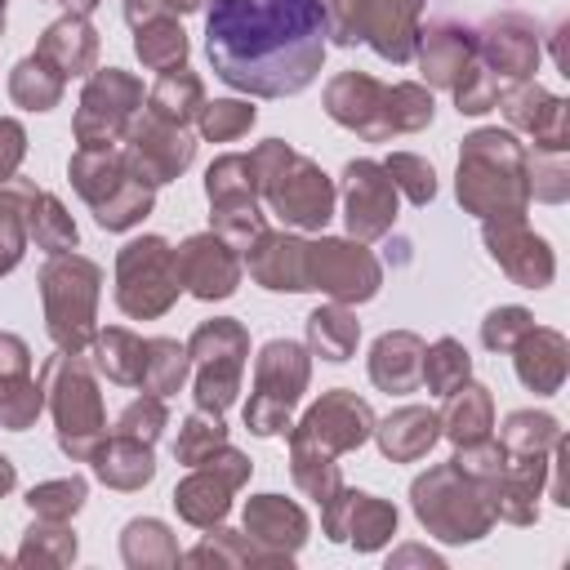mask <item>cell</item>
<instances>
[{"instance_id":"cell-1","label":"cell","mask_w":570,"mask_h":570,"mask_svg":"<svg viewBox=\"0 0 570 570\" xmlns=\"http://www.w3.org/2000/svg\"><path fill=\"white\" fill-rule=\"evenodd\" d=\"M325 36V0H214L205 13L214 76L254 98L307 89L321 71Z\"/></svg>"},{"instance_id":"cell-2","label":"cell","mask_w":570,"mask_h":570,"mask_svg":"<svg viewBox=\"0 0 570 570\" xmlns=\"http://www.w3.org/2000/svg\"><path fill=\"white\" fill-rule=\"evenodd\" d=\"M249 165L276 218L294 227H325V218L334 214V187L312 160L294 156L285 142H263Z\"/></svg>"},{"instance_id":"cell-3","label":"cell","mask_w":570,"mask_h":570,"mask_svg":"<svg viewBox=\"0 0 570 570\" xmlns=\"http://www.w3.org/2000/svg\"><path fill=\"white\" fill-rule=\"evenodd\" d=\"M45 312H49V334L67 356H80L89 334H94V298H98V267L89 258H67L58 254L45 272Z\"/></svg>"},{"instance_id":"cell-4","label":"cell","mask_w":570,"mask_h":570,"mask_svg":"<svg viewBox=\"0 0 570 570\" xmlns=\"http://www.w3.org/2000/svg\"><path fill=\"white\" fill-rule=\"evenodd\" d=\"M521 151L508 134H472L459 160V200L472 205L476 214L494 209H517L521 205V183H517Z\"/></svg>"},{"instance_id":"cell-5","label":"cell","mask_w":570,"mask_h":570,"mask_svg":"<svg viewBox=\"0 0 570 570\" xmlns=\"http://www.w3.org/2000/svg\"><path fill=\"white\" fill-rule=\"evenodd\" d=\"M120 285H116V298L129 316H156L165 312L178 289H183V276H178V254L160 240V236H142V240H129L120 249Z\"/></svg>"},{"instance_id":"cell-6","label":"cell","mask_w":570,"mask_h":570,"mask_svg":"<svg viewBox=\"0 0 570 570\" xmlns=\"http://www.w3.org/2000/svg\"><path fill=\"white\" fill-rule=\"evenodd\" d=\"M307 383V356L298 343H267L263 356H258V392L249 396L245 405V423L258 432V436H272L289 423V405L298 401Z\"/></svg>"},{"instance_id":"cell-7","label":"cell","mask_w":570,"mask_h":570,"mask_svg":"<svg viewBox=\"0 0 570 570\" xmlns=\"http://www.w3.org/2000/svg\"><path fill=\"white\" fill-rule=\"evenodd\" d=\"M187 352L200 361V379H196V401L200 410H223L236 396L240 383V361H245V330L232 321H209L191 334Z\"/></svg>"},{"instance_id":"cell-8","label":"cell","mask_w":570,"mask_h":570,"mask_svg":"<svg viewBox=\"0 0 570 570\" xmlns=\"http://www.w3.org/2000/svg\"><path fill=\"white\" fill-rule=\"evenodd\" d=\"M53 414H58V436H62V450L85 459L94 454L98 445V432H102V405H98V392L85 374V365L76 356L67 361H53Z\"/></svg>"},{"instance_id":"cell-9","label":"cell","mask_w":570,"mask_h":570,"mask_svg":"<svg viewBox=\"0 0 570 570\" xmlns=\"http://www.w3.org/2000/svg\"><path fill=\"white\" fill-rule=\"evenodd\" d=\"M142 89L138 80H129L125 71L107 67L89 80L85 98H80V116H76V138L85 151H102L120 138V129L129 125V111L138 107Z\"/></svg>"},{"instance_id":"cell-10","label":"cell","mask_w":570,"mask_h":570,"mask_svg":"<svg viewBox=\"0 0 570 570\" xmlns=\"http://www.w3.org/2000/svg\"><path fill=\"white\" fill-rule=\"evenodd\" d=\"M325 289L338 303L347 298H370L379 289V267L361 245L347 240H321L307 245V289Z\"/></svg>"},{"instance_id":"cell-11","label":"cell","mask_w":570,"mask_h":570,"mask_svg":"<svg viewBox=\"0 0 570 570\" xmlns=\"http://www.w3.org/2000/svg\"><path fill=\"white\" fill-rule=\"evenodd\" d=\"M374 419H370V405L356 401L352 392H330L321 405L307 410L294 445L298 450H316V454H330V450H352L370 436Z\"/></svg>"},{"instance_id":"cell-12","label":"cell","mask_w":570,"mask_h":570,"mask_svg":"<svg viewBox=\"0 0 570 570\" xmlns=\"http://www.w3.org/2000/svg\"><path fill=\"white\" fill-rule=\"evenodd\" d=\"M129 169L142 178V183H169L174 174L187 169L191 160V138L183 134V125H169V120H156L151 111L129 129Z\"/></svg>"},{"instance_id":"cell-13","label":"cell","mask_w":570,"mask_h":570,"mask_svg":"<svg viewBox=\"0 0 570 570\" xmlns=\"http://www.w3.org/2000/svg\"><path fill=\"white\" fill-rule=\"evenodd\" d=\"M396 214V187L387 178V169H379L374 160H352L347 165V227L352 236H379L387 232Z\"/></svg>"},{"instance_id":"cell-14","label":"cell","mask_w":570,"mask_h":570,"mask_svg":"<svg viewBox=\"0 0 570 570\" xmlns=\"http://www.w3.org/2000/svg\"><path fill=\"white\" fill-rule=\"evenodd\" d=\"M178 276L200 298H227L240 281V263H236L232 245L218 232L214 236H191L178 249Z\"/></svg>"},{"instance_id":"cell-15","label":"cell","mask_w":570,"mask_h":570,"mask_svg":"<svg viewBox=\"0 0 570 570\" xmlns=\"http://www.w3.org/2000/svg\"><path fill=\"white\" fill-rule=\"evenodd\" d=\"M325 102H330V116H334V120L361 129L365 138L392 134V120H387V89L374 85L370 76H356V71L338 76V80L330 85Z\"/></svg>"},{"instance_id":"cell-16","label":"cell","mask_w":570,"mask_h":570,"mask_svg":"<svg viewBox=\"0 0 570 570\" xmlns=\"http://www.w3.org/2000/svg\"><path fill=\"white\" fill-rule=\"evenodd\" d=\"M249 272L267 289H307V245L294 236H258L249 245Z\"/></svg>"},{"instance_id":"cell-17","label":"cell","mask_w":570,"mask_h":570,"mask_svg":"<svg viewBox=\"0 0 570 570\" xmlns=\"http://www.w3.org/2000/svg\"><path fill=\"white\" fill-rule=\"evenodd\" d=\"M94 53H98V40H94V31H89V22H85L80 13L53 22V27L45 31L40 49H36V58H40L49 71H58V76H80V71L94 62Z\"/></svg>"},{"instance_id":"cell-18","label":"cell","mask_w":570,"mask_h":570,"mask_svg":"<svg viewBox=\"0 0 570 570\" xmlns=\"http://www.w3.org/2000/svg\"><path fill=\"white\" fill-rule=\"evenodd\" d=\"M205 463H209V459H205ZM196 468H200V463H196ZM240 476H245V459H240V454H236V463H232L223 476H214V463L200 468L196 476H187L183 490H178V508H183V517L196 521V525L218 521V517L227 512V490H232Z\"/></svg>"},{"instance_id":"cell-19","label":"cell","mask_w":570,"mask_h":570,"mask_svg":"<svg viewBox=\"0 0 570 570\" xmlns=\"http://www.w3.org/2000/svg\"><path fill=\"white\" fill-rule=\"evenodd\" d=\"M370 374L387 392H410L419 383V374H423V343L414 334H383L374 343Z\"/></svg>"},{"instance_id":"cell-20","label":"cell","mask_w":570,"mask_h":570,"mask_svg":"<svg viewBox=\"0 0 570 570\" xmlns=\"http://www.w3.org/2000/svg\"><path fill=\"white\" fill-rule=\"evenodd\" d=\"M94 468H98L102 481H111L120 490H134V485H142L151 476V450H147V441L116 436L102 450H94Z\"/></svg>"},{"instance_id":"cell-21","label":"cell","mask_w":570,"mask_h":570,"mask_svg":"<svg viewBox=\"0 0 570 570\" xmlns=\"http://www.w3.org/2000/svg\"><path fill=\"white\" fill-rule=\"evenodd\" d=\"M205 107V94H200V80L191 76V71H183V67H174V71H165L160 80H156V89H151V116L156 120H169V125H187L196 111Z\"/></svg>"},{"instance_id":"cell-22","label":"cell","mask_w":570,"mask_h":570,"mask_svg":"<svg viewBox=\"0 0 570 570\" xmlns=\"http://www.w3.org/2000/svg\"><path fill=\"white\" fill-rule=\"evenodd\" d=\"M36 187L22 178L0 183V272H9L22 258V236H27V205Z\"/></svg>"},{"instance_id":"cell-23","label":"cell","mask_w":570,"mask_h":570,"mask_svg":"<svg viewBox=\"0 0 570 570\" xmlns=\"http://www.w3.org/2000/svg\"><path fill=\"white\" fill-rule=\"evenodd\" d=\"M436 414H428V410H396L383 428H379V441H383V450L392 454V459H414V454H423L432 441H436Z\"/></svg>"},{"instance_id":"cell-24","label":"cell","mask_w":570,"mask_h":570,"mask_svg":"<svg viewBox=\"0 0 570 570\" xmlns=\"http://www.w3.org/2000/svg\"><path fill=\"white\" fill-rule=\"evenodd\" d=\"M356 321L343 312V307H316L312 316H307V338H312V347L325 356V361H347L352 356V347H356Z\"/></svg>"},{"instance_id":"cell-25","label":"cell","mask_w":570,"mask_h":570,"mask_svg":"<svg viewBox=\"0 0 570 570\" xmlns=\"http://www.w3.org/2000/svg\"><path fill=\"white\" fill-rule=\"evenodd\" d=\"M134 49H138V58H142L147 67H156V71H174V67H183V58H187L183 27H174L169 18H151V22H142Z\"/></svg>"},{"instance_id":"cell-26","label":"cell","mask_w":570,"mask_h":570,"mask_svg":"<svg viewBox=\"0 0 570 570\" xmlns=\"http://www.w3.org/2000/svg\"><path fill=\"white\" fill-rule=\"evenodd\" d=\"M142 356L147 343L125 334V330H102L98 334V365L107 370V379L116 383H142Z\"/></svg>"},{"instance_id":"cell-27","label":"cell","mask_w":570,"mask_h":570,"mask_svg":"<svg viewBox=\"0 0 570 570\" xmlns=\"http://www.w3.org/2000/svg\"><path fill=\"white\" fill-rule=\"evenodd\" d=\"M27 232L36 236V245H45V249H71L76 245V223L62 214V205L53 200V196H45V191H36L31 196V205H27Z\"/></svg>"},{"instance_id":"cell-28","label":"cell","mask_w":570,"mask_h":570,"mask_svg":"<svg viewBox=\"0 0 570 570\" xmlns=\"http://www.w3.org/2000/svg\"><path fill=\"white\" fill-rule=\"evenodd\" d=\"M183 374H187V352L169 338H151L147 356H142V387L165 396V392H178Z\"/></svg>"},{"instance_id":"cell-29","label":"cell","mask_w":570,"mask_h":570,"mask_svg":"<svg viewBox=\"0 0 570 570\" xmlns=\"http://www.w3.org/2000/svg\"><path fill=\"white\" fill-rule=\"evenodd\" d=\"M13 98L22 102V107H36V111H45V107H53L58 102V94H62V76L58 71H49L40 58H27V62H18V71H13Z\"/></svg>"},{"instance_id":"cell-30","label":"cell","mask_w":570,"mask_h":570,"mask_svg":"<svg viewBox=\"0 0 570 570\" xmlns=\"http://www.w3.org/2000/svg\"><path fill=\"white\" fill-rule=\"evenodd\" d=\"M245 525H249V534H258V539H276V534H303V512L298 508H289L285 499H276V494H263V499H254L249 508H245Z\"/></svg>"},{"instance_id":"cell-31","label":"cell","mask_w":570,"mask_h":570,"mask_svg":"<svg viewBox=\"0 0 570 570\" xmlns=\"http://www.w3.org/2000/svg\"><path fill=\"white\" fill-rule=\"evenodd\" d=\"M423 379L432 392H459L468 379V352L454 338H441L432 352H423Z\"/></svg>"},{"instance_id":"cell-32","label":"cell","mask_w":570,"mask_h":570,"mask_svg":"<svg viewBox=\"0 0 570 570\" xmlns=\"http://www.w3.org/2000/svg\"><path fill=\"white\" fill-rule=\"evenodd\" d=\"M459 392L463 396H454V405H450V436L463 445H476L490 423V401L481 387H459Z\"/></svg>"},{"instance_id":"cell-33","label":"cell","mask_w":570,"mask_h":570,"mask_svg":"<svg viewBox=\"0 0 570 570\" xmlns=\"http://www.w3.org/2000/svg\"><path fill=\"white\" fill-rule=\"evenodd\" d=\"M347 499V512H352V525H343V534H361L356 543L361 548H374L392 525H396V512L374 503L370 494H343Z\"/></svg>"},{"instance_id":"cell-34","label":"cell","mask_w":570,"mask_h":570,"mask_svg":"<svg viewBox=\"0 0 570 570\" xmlns=\"http://www.w3.org/2000/svg\"><path fill=\"white\" fill-rule=\"evenodd\" d=\"M463 53H468V40L454 36V31H432L428 45H423V67L436 85H454V76L463 71Z\"/></svg>"},{"instance_id":"cell-35","label":"cell","mask_w":570,"mask_h":570,"mask_svg":"<svg viewBox=\"0 0 570 570\" xmlns=\"http://www.w3.org/2000/svg\"><path fill=\"white\" fill-rule=\"evenodd\" d=\"M218 445H223V423H218V414H214V419L191 414L187 428H183V436H178V459L196 468V463H205Z\"/></svg>"},{"instance_id":"cell-36","label":"cell","mask_w":570,"mask_h":570,"mask_svg":"<svg viewBox=\"0 0 570 570\" xmlns=\"http://www.w3.org/2000/svg\"><path fill=\"white\" fill-rule=\"evenodd\" d=\"M387 120L392 129H419L432 120V98L419 85H396L387 89Z\"/></svg>"},{"instance_id":"cell-37","label":"cell","mask_w":570,"mask_h":570,"mask_svg":"<svg viewBox=\"0 0 570 570\" xmlns=\"http://www.w3.org/2000/svg\"><path fill=\"white\" fill-rule=\"evenodd\" d=\"M254 125V107H245V102H205L200 107V129H205V138H214V142H223V138H236L240 129H249Z\"/></svg>"},{"instance_id":"cell-38","label":"cell","mask_w":570,"mask_h":570,"mask_svg":"<svg viewBox=\"0 0 570 570\" xmlns=\"http://www.w3.org/2000/svg\"><path fill=\"white\" fill-rule=\"evenodd\" d=\"M160 423H165V405H160V396L151 392V396H142V401H134L125 414H120V436H134V441H156V432H160Z\"/></svg>"},{"instance_id":"cell-39","label":"cell","mask_w":570,"mask_h":570,"mask_svg":"<svg viewBox=\"0 0 570 570\" xmlns=\"http://www.w3.org/2000/svg\"><path fill=\"white\" fill-rule=\"evenodd\" d=\"M387 178H396V183L410 191V200H414V205L432 200V191H436L432 169H428L419 156H392V160H387Z\"/></svg>"},{"instance_id":"cell-40","label":"cell","mask_w":570,"mask_h":570,"mask_svg":"<svg viewBox=\"0 0 570 570\" xmlns=\"http://www.w3.org/2000/svg\"><path fill=\"white\" fill-rule=\"evenodd\" d=\"M80 499H85V481H53V485H40V490H31V508H40V512H49V517H62V512H76L80 508Z\"/></svg>"},{"instance_id":"cell-41","label":"cell","mask_w":570,"mask_h":570,"mask_svg":"<svg viewBox=\"0 0 570 570\" xmlns=\"http://www.w3.org/2000/svg\"><path fill=\"white\" fill-rule=\"evenodd\" d=\"M512 334H530L525 312L508 307V312H494V316L485 321V343H490V347H512Z\"/></svg>"},{"instance_id":"cell-42","label":"cell","mask_w":570,"mask_h":570,"mask_svg":"<svg viewBox=\"0 0 570 570\" xmlns=\"http://www.w3.org/2000/svg\"><path fill=\"white\" fill-rule=\"evenodd\" d=\"M18 160H22V125L18 120H0V183L13 174Z\"/></svg>"},{"instance_id":"cell-43","label":"cell","mask_w":570,"mask_h":570,"mask_svg":"<svg viewBox=\"0 0 570 570\" xmlns=\"http://www.w3.org/2000/svg\"><path fill=\"white\" fill-rule=\"evenodd\" d=\"M200 0H129L125 4V13H129V22L134 27H142V22H151L156 13H165V9H178V13H187V9H196Z\"/></svg>"},{"instance_id":"cell-44","label":"cell","mask_w":570,"mask_h":570,"mask_svg":"<svg viewBox=\"0 0 570 570\" xmlns=\"http://www.w3.org/2000/svg\"><path fill=\"white\" fill-rule=\"evenodd\" d=\"M9 485H13V463H9L4 454H0V494H4Z\"/></svg>"},{"instance_id":"cell-45","label":"cell","mask_w":570,"mask_h":570,"mask_svg":"<svg viewBox=\"0 0 570 570\" xmlns=\"http://www.w3.org/2000/svg\"><path fill=\"white\" fill-rule=\"evenodd\" d=\"M62 4H67V9H71V13H80V18H85V13H89V9H94V4H98V0H62Z\"/></svg>"},{"instance_id":"cell-46","label":"cell","mask_w":570,"mask_h":570,"mask_svg":"<svg viewBox=\"0 0 570 570\" xmlns=\"http://www.w3.org/2000/svg\"><path fill=\"white\" fill-rule=\"evenodd\" d=\"M0 22H4V0H0Z\"/></svg>"}]
</instances>
